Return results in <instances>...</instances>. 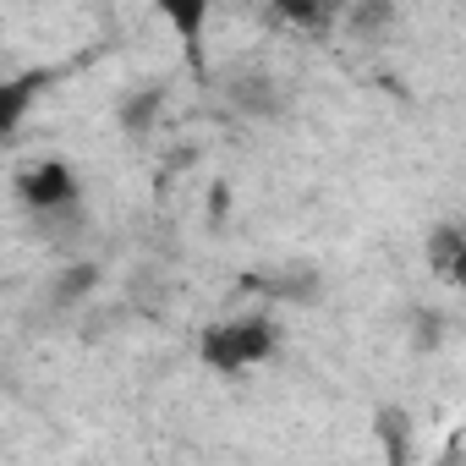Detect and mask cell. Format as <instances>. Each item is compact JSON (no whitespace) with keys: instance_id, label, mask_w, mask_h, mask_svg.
Here are the masks:
<instances>
[{"instance_id":"6da1fadb","label":"cell","mask_w":466,"mask_h":466,"mask_svg":"<svg viewBox=\"0 0 466 466\" xmlns=\"http://www.w3.org/2000/svg\"><path fill=\"white\" fill-rule=\"evenodd\" d=\"M269 351H275V324H269V319H230V324H214V329L198 340V357H203L214 373H248V368H258Z\"/></svg>"},{"instance_id":"7a4b0ae2","label":"cell","mask_w":466,"mask_h":466,"mask_svg":"<svg viewBox=\"0 0 466 466\" xmlns=\"http://www.w3.org/2000/svg\"><path fill=\"white\" fill-rule=\"evenodd\" d=\"M17 198L34 208V214H56V208H72L77 203V170L66 159H39L17 176Z\"/></svg>"},{"instance_id":"3957f363","label":"cell","mask_w":466,"mask_h":466,"mask_svg":"<svg viewBox=\"0 0 466 466\" xmlns=\"http://www.w3.org/2000/svg\"><path fill=\"white\" fill-rule=\"evenodd\" d=\"M154 6H159V17L176 28V39H181L187 61H192V66H203V28H208L214 0H154Z\"/></svg>"},{"instance_id":"277c9868","label":"cell","mask_w":466,"mask_h":466,"mask_svg":"<svg viewBox=\"0 0 466 466\" xmlns=\"http://www.w3.org/2000/svg\"><path fill=\"white\" fill-rule=\"evenodd\" d=\"M39 88H45V72H23V77H0V143H6V137H12V132L23 127V116L34 110Z\"/></svg>"},{"instance_id":"5b68a950","label":"cell","mask_w":466,"mask_h":466,"mask_svg":"<svg viewBox=\"0 0 466 466\" xmlns=\"http://www.w3.org/2000/svg\"><path fill=\"white\" fill-rule=\"evenodd\" d=\"M461 253H466V248H461V230H455V225H439L433 237H428V264H433L444 280H461Z\"/></svg>"},{"instance_id":"8992f818","label":"cell","mask_w":466,"mask_h":466,"mask_svg":"<svg viewBox=\"0 0 466 466\" xmlns=\"http://www.w3.org/2000/svg\"><path fill=\"white\" fill-rule=\"evenodd\" d=\"M275 6H280L291 23H302V28H319V23L329 17V6H324V0H275Z\"/></svg>"}]
</instances>
